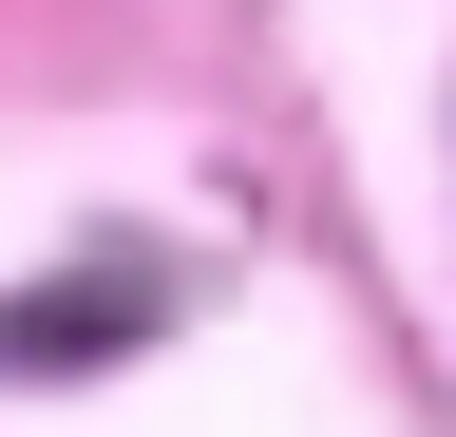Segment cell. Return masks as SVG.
<instances>
[{
  "instance_id": "6da1fadb",
  "label": "cell",
  "mask_w": 456,
  "mask_h": 437,
  "mask_svg": "<svg viewBox=\"0 0 456 437\" xmlns=\"http://www.w3.org/2000/svg\"><path fill=\"white\" fill-rule=\"evenodd\" d=\"M171 304H191V266L114 229V247H77V266H38V286H0V380H95V361L171 343Z\"/></svg>"
}]
</instances>
